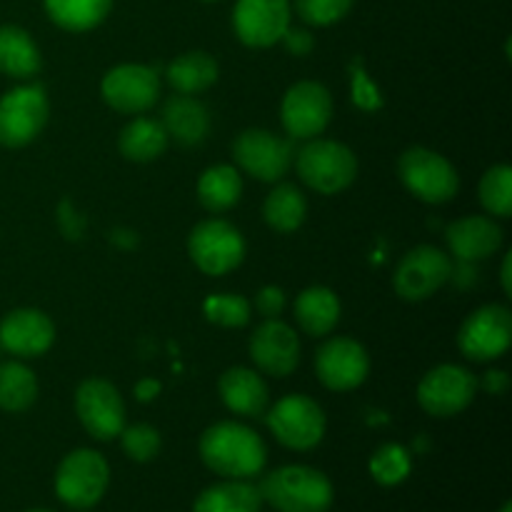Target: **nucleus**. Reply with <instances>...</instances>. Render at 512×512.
I'll return each instance as SVG.
<instances>
[{
	"mask_svg": "<svg viewBox=\"0 0 512 512\" xmlns=\"http://www.w3.org/2000/svg\"><path fill=\"white\" fill-rule=\"evenodd\" d=\"M300 180L320 195H335L350 188L358 175V158L338 140L313 138L295 158Z\"/></svg>",
	"mask_w": 512,
	"mask_h": 512,
	"instance_id": "7ed1b4c3",
	"label": "nucleus"
},
{
	"mask_svg": "<svg viewBox=\"0 0 512 512\" xmlns=\"http://www.w3.org/2000/svg\"><path fill=\"white\" fill-rule=\"evenodd\" d=\"M325 413L308 395H285L270 408L268 428L290 450H313L325 435Z\"/></svg>",
	"mask_w": 512,
	"mask_h": 512,
	"instance_id": "6e6552de",
	"label": "nucleus"
},
{
	"mask_svg": "<svg viewBox=\"0 0 512 512\" xmlns=\"http://www.w3.org/2000/svg\"><path fill=\"white\" fill-rule=\"evenodd\" d=\"M263 495L248 480H225L210 485L193 503V512H260Z\"/></svg>",
	"mask_w": 512,
	"mask_h": 512,
	"instance_id": "a878e982",
	"label": "nucleus"
},
{
	"mask_svg": "<svg viewBox=\"0 0 512 512\" xmlns=\"http://www.w3.org/2000/svg\"><path fill=\"white\" fill-rule=\"evenodd\" d=\"M163 128L180 145H200L210 130L208 110L193 95H173L163 105Z\"/></svg>",
	"mask_w": 512,
	"mask_h": 512,
	"instance_id": "4be33fe9",
	"label": "nucleus"
},
{
	"mask_svg": "<svg viewBox=\"0 0 512 512\" xmlns=\"http://www.w3.org/2000/svg\"><path fill=\"white\" fill-rule=\"evenodd\" d=\"M233 28L248 48H270L280 43L290 28L288 0H238L233 10Z\"/></svg>",
	"mask_w": 512,
	"mask_h": 512,
	"instance_id": "f3484780",
	"label": "nucleus"
},
{
	"mask_svg": "<svg viewBox=\"0 0 512 512\" xmlns=\"http://www.w3.org/2000/svg\"><path fill=\"white\" fill-rule=\"evenodd\" d=\"M218 390L225 408L233 410L235 415L255 418V415H263L265 408H268V385H265V380L250 368L225 370V373L220 375Z\"/></svg>",
	"mask_w": 512,
	"mask_h": 512,
	"instance_id": "412c9836",
	"label": "nucleus"
},
{
	"mask_svg": "<svg viewBox=\"0 0 512 512\" xmlns=\"http://www.w3.org/2000/svg\"><path fill=\"white\" fill-rule=\"evenodd\" d=\"M100 93H103L105 103L118 113H145L158 103L160 80L148 65L123 63L105 73Z\"/></svg>",
	"mask_w": 512,
	"mask_h": 512,
	"instance_id": "2eb2a0df",
	"label": "nucleus"
},
{
	"mask_svg": "<svg viewBox=\"0 0 512 512\" xmlns=\"http://www.w3.org/2000/svg\"><path fill=\"white\" fill-rule=\"evenodd\" d=\"M243 195V180L233 165H213L198 180V200L210 213H225L238 205Z\"/></svg>",
	"mask_w": 512,
	"mask_h": 512,
	"instance_id": "c85d7f7f",
	"label": "nucleus"
},
{
	"mask_svg": "<svg viewBox=\"0 0 512 512\" xmlns=\"http://www.w3.org/2000/svg\"><path fill=\"white\" fill-rule=\"evenodd\" d=\"M28 512H53V510H28Z\"/></svg>",
	"mask_w": 512,
	"mask_h": 512,
	"instance_id": "c03bdc74",
	"label": "nucleus"
},
{
	"mask_svg": "<svg viewBox=\"0 0 512 512\" xmlns=\"http://www.w3.org/2000/svg\"><path fill=\"white\" fill-rule=\"evenodd\" d=\"M215 80H218V63H215L213 55L203 53V50H190V53L178 55L168 65V83L183 95L203 93Z\"/></svg>",
	"mask_w": 512,
	"mask_h": 512,
	"instance_id": "cd10ccee",
	"label": "nucleus"
},
{
	"mask_svg": "<svg viewBox=\"0 0 512 512\" xmlns=\"http://www.w3.org/2000/svg\"><path fill=\"white\" fill-rule=\"evenodd\" d=\"M255 308L263 315L265 320L280 318V313L285 310V293L278 285H265L258 295H255Z\"/></svg>",
	"mask_w": 512,
	"mask_h": 512,
	"instance_id": "4c0bfd02",
	"label": "nucleus"
},
{
	"mask_svg": "<svg viewBox=\"0 0 512 512\" xmlns=\"http://www.w3.org/2000/svg\"><path fill=\"white\" fill-rule=\"evenodd\" d=\"M510 268H512V253L505 255L503 270H500V280H503L505 295H512V273H510Z\"/></svg>",
	"mask_w": 512,
	"mask_h": 512,
	"instance_id": "79ce46f5",
	"label": "nucleus"
},
{
	"mask_svg": "<svg viewBox=\"0 0 512 512\" xmlns=\"http://www.w3.org/2000/svg\"><path fill=\"white\" fill-rule=\"evenodd\" d=\"M75 413L85 433L95 440H113L125 428V403L108 380L90 378L75 390Z\"/></svg>",
	"mask_w": 512,
	"mask_h": 512,
	"instance_id": "f8f14e48",
	"label": "nucleus"
},
{
	"mask_svg": "<svg viewBox=\"0 0 512 512\" xmlns=\"http://www.w3.org/2000/svg\"><path fill=\"white\" fill-rule=\"evenodd\" d=\"M258 490L263 503H270L278 512H328L335 498L328 475L308 465L273 470Z\"/></svg>",
	"mask_w": 512,
	"mask_h": 512,
	"instance_id": "f03ea898",
	"label": "nucleus"
},
{
	"mask_svg": "<svg viewBox=\"0 0 512 512\" xmlns=\"http://www.w3.org/2000/svg\"><path fill=\"white\" fill-rule=\"evenodd\" d=\"M158 393H160V383L153 378H145L135 385V398H138L140 403H150L153 398H158Z\"/></svg>",
	"mask_w": 512,
	"mask_h": 512,
	"instance_id": "a19ab883",
	"label": "nucleus"
},
{
	"mask_svg": "<svg viewBox=\"0 0 512 512\" xmlns=\"http://www.w3.org/2000/svg\"><path fill=\"white\" fill-rule=\"evenodd\" d=\"M295 320L313 338H323V335L333 333L340 320L338 295L330 288H323V285L305 288L295 298Z\"/></svg>",
	"mask_w": 512,
	"mask_h": 512,
	"instance_id": "5701e85b",
	"label": "nucleus"
},
{
	"mask_svg": "<svg viewBox=\"0 0 512 512\" xmlns=\"http://www.w3.org/2000/svg\"><path fill=\"white\" fill-rule=\"evenodd\" d=\"M263 215L265 223L273 230H278V233H293V230H298L305 223L308 200H305V195L293 183H283L278 188H273V193L265 198Z\"/></svg>",
	"mask_w": 512,
	"mask_h": 512,
	"instance_id": "c756f323",
	"label": "nucleus"
},
{
	"mask_svg": "<svg viewBox=\"0 0 512 512\" xmlns=\"http://www.w3.org/2000/svg\"><path fill=\"white\" fill-rule=\"evenodd\" d=\"M110 483V468L95 450L80 448L63 458L55 473V495L68 508L88 510L100 503Z\"/></svg>",
	"mask_w": 512,
	"mask_h": 512,
	"instance_id": "39448f33",
	"label": "nucleus"
},
{
	"mask_svg": "<svg viewBox=\"0 0 512 512\" xmlns=\"http://www.w3.org/2000/svg\"><path fill=\"white\" fill-rule=\"evenodd\" d=\"M280 40L285 43L288 53H293V55H308L315 45L313 35H310L308 30H300V28H288Z\"/></svg>",
	"mask_w": 512,
	"mask_h": 512,
	"instance_id": "58836bf2",
	"label": "nucleus"
},
{
	"mask_svg": "<svg viewBox=\"0 0 512 512\" xmlns=\"http://www.w3.org/2000/svg\"><path fill=\"white\" fill-rule=\"evenodd\" d=\"M500 512H512V503H510V500L503 505V508H500Z\"/></svg>",
	"mask_w": 512,
	"mask_h": 512,
	"instance_id": "37998d69",
	"label": "nucleus"
},
{
	"mask_svg": "<svg viewBox=\"0 0 512 512\" xmlns=\"http://www.w3.org/2000/svg\"><path fill=\"white\" fill-rule=\"evenodd\" d=\"M205 3H213V0H205Z\"/></svg>",
	"mask_w": 512,
	"mask_h": 512,
	"instance_id": "a18cd8bd",
	"label": "nucleus"
},
{
	"mask_svg": "<svg viewBox=\"0 0 512 512\" xmlns=\"http://www.w3.org/2000/svg\"><path fill=\"white\" fill-rule=\"evenodd\" d=\"M453 275L450 255L433 245H418L408 250L393 275V288L408 303H420L438 293Z\"/></svg>",
	"mask_w": 512,
	"mask_h": 512,
	"instance_id": "1a4fd4ad",
	"label": "nucleus"
},
{
	"mask_svg": "<svg viewBox=\"0 0 512 512\" xmlns=\"http://www.w3.org/2000/svg\"><path fill=\"white\" fill-rule=\"evenodd\" d=\"M512 343V315L505 305H483L465 318L458 333L460 353L475 363H488L508 353Z\"/></svg>",
	"mask_w": 512,
	"mask_h": 512,
	"instance_id": "9d476101",
	"label": "nucleus"
},
{
	"mask_svg": "<svg viewBox=\"0 0 512 512\" xmlns=\"http://www.w3.org/2000/svg\"><path fill=\"white\" fill-rule=\"evenodd\" d=\"M508 385L510 380L503 370H490V373H485L483 378V388L493 395H503L505 390H508Z\"/></svg>",
	"mask_w": 512,
	"mask_h": 512,
	"instance_id": "ea45409f",
	"label": "nucleus"
},
{
	"mask_svg": "<svg viewBox=\"0 0 512 512\" xmlns=\"http://www.w3.org/2000/svg\"><path fill=\"white\" fill-rule=\"evenodd\" d=\"M55 343V325L43 310H13L0 323V345L18 358H38Z\"/></svg>",
	"mask_w": 512,
	"mask_h": 512,
	"instance_id": "6ab92c4d",
	"label": "nucleus"
},
{
	"mask_svg": "<svg viewBox=\"0 0 512 512\" xmlns=\"http://www.w3.org/2000/svg\"><path fill=\"white\" fill-rule=\"evenodd\" d=\"M120 438H123L125 455L135 460V463H148V460H153L160 453V433L148 423L123 428Z\"/></svg>",
	"mask_w": 512,
	"mask_h": 512,
	"instance_id": "f704fd0d",
	"label": "nucleus"
},
{
	"mask_svg": "<svg viewBox=\"0 0 512 512\" xmlns=\"http://www.w3.org/2000/svg\"><path fill=\"white\" fill-rule=\"evenodd\" d=\"M480 203L495 218L512 215V170L510 165H493L480 180Z\"/></svg>",
	"mask_w": 512,
	"mask_h": 512,
	"instance_id": "2f4dec72",
	"label": "nucleus"
},
{
	"mask_svg": "<svg viewBox=\"0 0 512 512\" xmlns=\"http://www.w3.org/2000/svg\"><path fill=\"white\" fill-rule=\"evenodd\" d=\"M315 373L328 390L348 393L360 388L370 373L368 350L353 338H333L315 355Z\"/></svg>",
	"mask_w": 512,
	"mask_h": 512,
	"instance_id": "dca6fc26",
	"label": "nucleus"
},
{
	"mask_svg": "<svg viewBox=\"0 0 512 512\" xmlns=\"http://www.w3.org/2000/svg\"><path fill=\"white\" fill-rule=\"evenodd\" d=\"M45 13L58 28L70 33L93 30L108 18L113 0H43Z\"/></svg>",
	"mask_w": 512,
	"mask_h": 512,
	"instance_id": "bb28decb",
	"label": "nucleus"
},
{
	"mask_svg": "<svg viewBox=\"0 0 512 512\" xmlns=\"http://www.w3.org/2000/svg\"><path fill=\"white\" fill-rule=\"evenodd\" d=\"M413 470V458H410L408 450L398 443H385L383 448H378L370 458V475H373L375 483H380L383 488H393L400 485Z\"/></svg>",
	"mask_w": 512,
	"mask_h": 512,
	"instance_id": "473e14b6",
	"label": "nucleus"
},
{
	"mask_svg": "<svg viewBox=\"0 0 512 512\" xmlns=\"http://www.w3.org/2000/svg\"><path fill=\"white\" fill-rule=\"evenodd\" d=\"M38 398V380L23 363H0V410L23 413Z\"/></svg>",
	"mask_w": 512,
	"mask_h": 512,
	"instance_id": "7c9ffc66",
	"label": "nucleus"
},
{
	"mask_svg": "<svg viewBox=\"0 0 512 512\" xmlns=\"http://www.w3.org/2000/svg\"><path fill=\"white\" fill-rule=\"evenodd\" d=\"M200 458L215 475L228 480H248L263 473L268 450L260 435L248 425L223 420L210 425L200 435Z\"/></svg>",
	"mask_w": 512,
	"mask_h": 512,
	"instance_id": "f257e3e1",
	"label": "nucleus"
},
{
	"mask_svg": "<svg viewBox=\"0 0 512 512\" xmlns=\"http://www.w3.org/2000/svg\"><path fill=\"white\" fill-rule=\"evenodd\" d=\"M353 100L360 110H378L383 105L378 88H375L373 80L368 78V73L363 70L360 60L355 63L353 70Z\"/></svg>",
	"mask_w": 512,
	"mask_h": 512,
	"instance_id": "e433bc0d",
	"label": "nucleus"
},
{
	"mask_svg": "<svg viewBox=\"0 0 512 512\" xmlns=\"http://www.w3.org/2000/svg\"><path fill=\"white\" fill-rule=\"evenodd\" d=\"M330 118H333V98L328 88L315 80L295 83L280 105L285 133L295 140H313L328 128Z\"/></svg>",
	"mask_w": 512,
	"mask_h": 512,
	"instance_id": "ddd939ff",
	"label": "nucleus"
},
{
	"mask_svg": "<svg viewBox=\"0 0 512 512\" xmlns=\"http://www.w3.org/2000/svg\"><path fill=\"white\" fill-rule=\"evenodd\" d=\"M188 253L200 273L218 278V275L233 273L243 263L245 240L228 220L210 218L190 230Z\"/></svg>",
	"mask_w": 512,
	"mask_h": 512,
	"instance_id": "423d86ee",
	"label": "nucleus"
},
{
	"mask_svg": "<svg viewBox=\"0 0 512 512\" xmlns=\"http://www.w3.org/2000/svg\"><path fill=\"white\" fill-rule=\"evenodd\" d=\"M250 358L255 368L273 378H288L300 363V340L290 325L275 320H265L250 335Z\"/></svg>",
	"mask_w": 512,
	"mask_h": 512,
	"instance_id": "a211bd4d",
	"label": "nucleus"
},
{
	"mask_svg": "<svg viewBox=\"0 0 512 512\" xmlns=\"http://www.w3.org/2000/svg\"><path fill=\"white\" fill-rule=\"evenodd\" d=\"M353 0H295V10L308 25H333L348 15Z\"/></svg>",
	"mask_w": 512,
	"mask_h": 512,
	"instance_id": "c9c22d12",
	"label": "nucleus"
},
{
	"mask_svg": "<svg viewBox=\"0 0 512 512\" xmlns=\"http://www.w3.org/2000/svg\"><path fill=\"white\" fill-rule=\"evenodd\" d=\"M398 175L408 193L428 205H443L458 195L460 178L448 158L430 148H408L398 160Z\"/></svg>",
	"mask_w": 512,
	"mask_h": 512,
	"instance_id": "20e7f679",
	"label": "nucleus"
},
{
	"mask_svg": "<svg viewBox=\"0 0 512 512\" xmlns=\"http://www.w3.org/2000/svg\"><path fill=\"white\" fill-rule=\"evenodd\" d=\"M445 238L455 258L475 263V260H485L498 253L503 245V228L485 215H468V218L455 220Z\"/></svg>",
	"mask_w": 512,
	"mask_h": 512,
	"instance_id": "aec40b11",
	"label": "nucleus"
},
{
	"mask_svg": "<svg viewBox=\"0 0 512 512\" xmlns=\"http://www.w3.org/2000/svg\"><path fill=\"white\" fill-rule=\"evenodd\" d=\"M233 158L255 180L275 183L293 165V148H290L288 140L270 133V130L250 128L235 138Z\"/></svg>",
	"mask_w": 512,
	"mask_h": 512,
	"instance_id": "4468645a",
	"label": "nucleus"
},
{
	"mask_svg": "<svg viewBox=\"0 0 512 512\" xmlns=\"http://www.w3.org/2000/svg\"><path fill=\"white\" fill-rule=\"evenodd\" d=\"M48 95L43 85L28 83L0 98V145L23 148L33 143L48 123Z\"/></svg>",
	"mask_w": 512,
	"mask_h": 512,
	"instance_id": "0eeeda50",
	"label": "nucleus"
},
{
	"mask_svg": "<svg viewBox=\"0 0 512 512\" xmlns=\"http://www.w3.org/2000/svg\"><path fill=\"white\" fill-rule=\"evenodd\" d=\"M170 138L165 133L163 123L153 118H135L120 130L118 148L120 155L125 160H133V163H150V160H158L160 155L168 148Z\"/></svg>",
	"mask_w": 512,
	"mask_h": 512,
	"instance_id": "393cba45",
	"label": "nucleus"
},
{
	"mask_svg": "<svg viewBox=\"0 0 512 512\" xmlns=\"http://www.w3.org/2000/svg\"><path fill=\"white\" fill-rule=\"evenodd\" d=\"M40 70V50L20 25H0V73L8 78H33Z\"/></svg>",
	"mask_w": 512,
	"mask_h": 512,
	"instance_id": "b1692460",
	"label": "nucleus"
},
{
	"mask_svg": "<svg viewBox=\"0 0 512 512\" xmlns=\"http://www.w3.org/2000/svg\"><path fill=\"white\" fill-rule=\"evenodd\" d=\"M478 393V380L460 365H438L428 370L418 385V403L433 418L460 415Z\"/></svg>",
	"mask_w": 512,
	"mask_h": 512,
	"instance_id": "9b49d317",
	"label": "nucleus"
},
{
	"mask_svg": "<svg viewBox=\"0 0 512 512\" xmlns=\"http://www.w3.org/2000/svg\"><path fill=\"white\" fill-rule=\"evenodd\" d=\"M203 313L210 323L220 325V328H243L250 323L248 298L235 293L210 295L203 305Z\"/></svg>",
	"mask_w": 512,
	"mask_h": 512,
	"instance_id": "72a5a7b5",
	"label": "nucleus"
}]
</instances>
